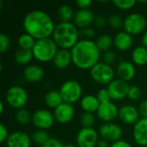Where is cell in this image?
I'll return each instance as SVG.
<instances>
[{"instance_id":"obj_18","label":"cell","mask_w":147,"mask_h":147,"mask_svg":"<svg viewBox=\"0 0 147 147\" xmlns=\"http://www.w3.org/2000/svg\"><path fill=\"white\" fill-rule=\"evenodd\" d=\"M133 137L137 145L147 147V118H140L134 125Z\"/></svg>"},{"instance_id":"obj_2","label":"cell","mask_w":147,"mask_h":147,"mask_svg":"<svg viewBox=\"0 0 147 147\" xmlns=\"http://www.w3.org/2000/svg\"><path fill=\"white\" fill-rule=\"evenodd\" d=\"M70 51L72 64L81 70H90L99 63L102 53L95 40L86 39L79 40Z\"/></svg>"},{"instance_id":"obj_35","label":"cell","mask_w":147,"mask_h":147,"mask_svg":"<svg viewBox=\"0 0 147 147\" xmlns=\"http://www.w3.org/2000/svg\"><path fill=\"white\" fill-rule=\"evenodd\" d=\"M141 96H142V91L140 87H138L136 85L130 86V88L128 90V93H127L128 99H130L132 101H137V100L140 99Z\"/></svg>"},{"instance_id":"obj_23","label":"cell","mask_w":147,"mask_h":147,"mask_svg":"<svg viewBox=\"0 0 147 147\" xmlns=\"http://www.w3.org/2000/svg\"><path fill=\"white\" fill-rule=\"evenodd\" d=\"M100 106V102L98 101L96 96L94 95H85L80 100V107L84 112L87 113H96Z\"/></svg>"},{"instance_id":"obj_39","label":"cell","mask_w":147,"mask_h":147,"mask_svg":"<svg viewBox=\"0 0 147 147\" xmlns=\"http://www.w3.org/2000/svg\"><path fill=\"white\" fill-rule=\"evenodd\" d=\"M116 60V54L114 51L109 50L103 53V62L108 65H112Z\"/></svg>"},{"instance_id":"obj_26","label":"cell","mask_w":147,"mask_h":147,"mask_svg":"<svg viewBox=\"0 0 147 147\" xmlns=\"http://www.w3.org/2000/svg\"><path fill=\"white\" fill-rule=\"evenodd\" d=\"M34 55H33V52L32 50H26V49H22L19 48L14 56L15 61L16 62V64L21 65H26L31 62V60L33 59Z\"/></svg>"},{"instance_id":"obj_7","label":"cell","mask_w":147,"mask_h":147,"mask_svg":"<svg viewBox=\"0 0 147 147\" xmlns=\"http://www.w3.org/2000/svg\"><path fill=\"white\" fill-rule=\"evenodd\" d=\"M5 100L11 108L18 110L23 109L27 104L28 101V94L23 87L20 85H13L8 89Z\"/></svg>"},{"instance_id":"obj_20","label":"cell","mask_w":147,"mask_h":147,"mask_svg":"<svg viewBox=\"0 0 147 147\" xmlns=\"http://www.w3.org/2000/svg\"><path fill=\"white\" fill-rule=\"evenodd\" d=\"M113 39L114 46L121 52L128 51L133 46V36L125 30L119 31Z\"/></svg>"},{"instance_id":"obj_33","label":"cell","mask_w":147,"mask_h":147,"mask_svg":"<svg viewBox=\"0 0 147 147\" xmlns=\"http://www.w3.org/2000/svg\"><path fill=\"white\" fill-rule=\"evenodd\" d=\"M108 23H109V25L112 28H114V29H120L121 28L123 27L124 20L121 18V16H119L117 14H113V15H111L109 17Z\"/></svg>"},{"instance_id":"obj_25","label":"cell","mask_w":147,"mask_h":147,"mask_svg":"<svg viewBox=\"0 0 147 147\" xmlns=\"http://www.w3.org/2000/svg\"><path fill=\"white\" fill-rule=\"evenodd\" d=\"M132 60L134 64L140 66L147 65V48L142 45L136 47L132 52Z\"/></svg>"},{"instance_id":"obj_6","label":"cell","mask_w":147,"mask_h":147,"mask_svg":"<svg viewBox=\"0 0 147 147\" xmlns=\"http://www.w3.org/2000/svg\"><path fill=\"white\" fill-rule=\"evenodd\" d=\"M90 73L91 78L99 84H109L114 79L115 76V71L114 68L106 63L99 62L96 65H94L90 70Z\"/></svg>"},{"instance_id":"obj_37","label":"cell","mask_w":147,"mask_h":147,"mask_svg":"<svg viewBox=\"0 0 147 147\" xmlns=\"http://www.w3.org/2000/svg\"><path fill=\"white\" fill-rule=\"evenodd\" d=\"M9 45H10L9 38L5 34H0V52L2 53L7 52L9 47Z\"/></svg>"},{"instance_id":"obj_46","label":"cell","mask_w":147,"mask_h":147,"mask_svg":"<svg viewBox=\"0 0 147 147\" xmlns=\"http://www.w3.org/2000/svg\"><path fill=\"white\" fill-rule=\"evenodd\" d=\"M110 146L111 145L109 144V141L102 139V140H99V141H98V143H97V145H96V147H110Z\"/></svg>"},{"instance_id":"obj_49","label":"cell","mask_w":147,"mask_h":147,"mask_svg":"<svg viewBox=\"0 0 147 147\" xmlns=\"http://www.w3.org/2000/svg\"><path fill=\"white\" fill-rule=\"evenodd\" d=\"M3 112V102H0V115H2Z\"/></svg>"},{"instance_id":"obj_43","label":"cell","mask_w":147,"mask_h":147,"mask_svg":"<svg viewBox=\"0 0 147 147\" xmlns=\"http://www.w3.org/2000/svg\"><path fill=\"white\" fill-rule=\"evenodd\" d=\"M138 109H139L140 116L142 118H147V99L142 101L140 103V106Z\"/></svg>"},{"instance_id":"obj_10","label":"cell","mask_w":147,"mask_h":147,"mask_svg":"<svg viewBox=\"0 0 147 147\" xmlns=\"http://www.w3.org/2000/svg\"><path fill=\"white\" fill-rule=\"evenodd\" d=\"M55 121L53 113L48 109H39L32 115V123L40 130H47L51 128Z\"/></svg>"},{"instance_id":"obj_5","label":"cell","mask_w":147,"mask_h":147,"mask_svg":"<svg viewBox=\"0 0 147 147\" xmlns=\"http://www.w3.org/2000/svg\"><path fill=\"white\" fill-rule=\"evenodd\" d=\"M59 93L64 102L72 104L82 99L83 88L76 80H67L62 84L59 88Z\"/></svg>"},{"instance_id":"obj_1","label":"cell","mask_w":147,"mask_h":147,"mask_svg":"<svg viewBox=\"0 0 147 147\" xmlns=\"http://www.w3.org/2000/svg\"><path fill=\"white\" fill-rule=\"evenodd\" d=\"M22 26L25 33L33 36L36 40L52 37L56 27L52 17L40 9L28 12L23 18Z\"/></svg>"},{"instance_id":"obj_12","label":"cell","mask_w":147,"mask_h":147,"mask_svg":"<svg viewBox=\"0 0 147 147\" xmlns=\"http://www.w3.org/2000/svg\"><path fill=\"white\" fill-rule=\"evenodd\" d=\"M129 88L130 85L128 84V83L120 78H115L107 86V90L109 93L110 98L114 101H121L127 97Z\"/></svg>"},{"instance_id":"obj_41","label":"cell","mask_w":147,"mask_h":147,"mask_svg":"<svg viewBox=\"0 0 147 147\" xmlns=\"http://www.w3.org/2000/svg\"><path fill=\"white\" fill-rule=\"evenodd\" d=\"M9 135V134L8 133V128L4 126V124L1 123L0 124V142L1 143L6 142Z\"/></svg>"},{"instance_id":"obj_17","label":"cell","mask_w":147,"mask_h":147,"mask_svg":"<svg viewBox=\"0 0 147 147\" xmlns=\"http://www.w3.org/2000/svg\"><path fill=\"white\" fill-rule=\"evenodd\" d=\"M5 143L7 147H30L32 139L25 132L15 131L9 135Z\"/></svg>"},{"instance_id":"obj_31","label":"cell","mask_w":147,"mask_h":147,"mask_svg":"<svg viewBox=\"0 0 147 147\" xmlns=\"http://www.w3.org/2000/svg\"><path fill=\"white\" fill-rule=\"evenodd\" d=\"M32 141H34L35 144L39 145V146H43L45 143H47L50 139V135L46 131V130H40V129H37L33 134H32Z\"/></svg>"},{"instance_id":"obj_47","label":"cell","mask_w":147,"mask_h":147,"mask_svg":"<svg viewBox=\"0 0 147 147\" xmlns=\"http://www.w3.org/2000/svg\"><path fill=\"white\" fill-rule=\"evenodd\" d=\"M141 43H142V46H144L146 48H147V30H146L142 34Z\"/></svg>"},{"instance_id":"obj_15","label":"cell","mask_w":147,"mask_h":147,"mask_svg":"<svg viewBox=\"0 0 147 147\" xmlns=\"http://www.w3.org/2000/svg\"><path fill=\"white\" fill-rule=\"evenodd\" d=\"M119 119L127 125H134L140 119L139 109L134 105L127 104L119 109Z\"/></svg>"},{"instance_id":"obj_13","label":"cell","mask_w":147,"mask_h":147,"mask_svg":"<svg viewBox=\"0 0 147 147\" xmlns=\"http://www.w3.org/2000/svg\"><path fill=\"white\" fill-rule=\"evenodd\" d=\"M96 115L101 121H104V123L113 122L119 116V109L116 104L111 101L100 103Z\"/></svg>"},{"instance_id":"obj_22","label":"cell","mask_w":147,"mask_h":147,"mask_svg":"<svg viewBox=\"0 0 147 147\" xmlns=\"http://www.w3.org/2000/svg\"><path fill=\"white\" fill-rule=\"evenodd\" d=\"M53 63L55 65V67H57L59 70L66 69L72 63L71 51L65 49H59L58 53H56L53 60Z\"/></svg>"},{"instance_id":"obj_38","label":"cell","mask_w":147,"mask_h":147,"mask_svg":"<svg viewBox=\"0 0 147 147\" xmlns=\"http://www.w3.org/2000/svg\"><path fill=\"white\" fill-rule=\"evenodd\" d=\"M79 34L81 36L84 37V39H86V40H91L95 34H96V31L93 28L91 27H88V28H83V29H80L79 31Z\"/></svg>"},{"instance_id":"obj_45","label":"cell","mask_w":147,"mask_h":147,"mask_svg":"<svg viewBox=\"0 0 147 147\" xmlns=\"http://www.w3.org/2000/svg\"><path fill=\"white\" fill-rule=\"evenodd\" d=\"M110 147H133V146L129 142H127L126 140H120L118 141H115V142L112 143Z\"/></svg>"},{"instance_id":"obj_4","label":"cell","mask_w":147,"mask_h":147,"mask_svg":"<svg viewBox=\"0 0 147 147\" xmlns=\"http://www.w3.org/2000/svg\"><path fill=\"white\" fill-rule=\"evenodd\" d=\"M59 47L52 37L37 40L33 49L34 58L40 62L53 61L56 53L59 51Z\"/></svg>"},{"instance_id":"obj_48","label":"cell","mask_w":147,"mask_h":147,"mask_svg":"<svg viewBox=\"0 0 147 147\" xmlns=\"http://www.w3.org/2000/svg\"><path fill=\"white\" fill-rule=\"evenodd\" d=\"M63 147H78L77 145H74V144H71V143H69V144H65Z\"/></svg>"},{"instance_id":"obj_3","label":"cell","mask_w":147,"mask_h":147,"mask_svg":"<svg viewBox=\"0 0 147 147\" xmlns=\"http://www.w3.org/2000/svg\"><path fill=\"white\" fill-rule=\"evenodd\" d=\"M79 36V30L72 22H60L56 25L52 38L59 49L71 50L78 42Z\"/></svg>"},{"instance_id":"obj_27","label":"cell","mask_w":147,"mask_h":147,"mask_svg":"<svg viewBox=\"0 0 147 147\" xmlns=\"http://www.w3.org/2000/svg\"><path fill=\"white\" fill-rule=\"evenodd\" d=\"M75 12L69 4H62L58 9V17L61 22H70L73 20Z\"/></svg>"},{"instance_id":"obj_14","label":"cell","mask_w":147,"mask_h":147,"mask_svg":"<svg viewBox=\"0 0 147 147\" xmlns=\"http://www.w3.org/2000/svg\"><path fill=\"white\" fill-rule=\"evenodd\" d=\"M55 121L59 124H67L72 121L75 115V109L72 104L63 102L53 110Z\"/></svg>"},{"instance_id":"obj_30","label":"cell","mask_w":147,"mask_h":147,"mask_svg":"<svg viewBox=\"0 0 147 147\" xmlns=\"http://www.w3.org/2000/svg\"><path fill=\"white\" fill-rule=\"evenodd\" d=\"M15 118L16 122L22 126H27L30 123V121H32V115L25 109H18L15 115Z\"/></svg>"},{"instance_id":"obj_44","label":"cell","mask_w":147,"mask_h":147,"mask_svg":"<svg viewBox=\"0 0 147 147\" xmlns=\"http://www.w3.org/2000/svg\"><path fill=\"white\" fill-rule=\"evenodd\" d=\"M76 4L79 9H90V6L92 4L91 0H78Z\"/></svg>"},{"instance_id":"obj_40","label":"cell","mask_w":147,"mask_h":147,"mask_svg":"<svg viewBox=\"0 0 147 147\" xmlns=\"http://www.w3.org/2000/svg\"><path fill=\"white\" fill-rule=\"evenodd\" d=\"M63 144L60 140L55 138H51L47 143H45L40 147H63Z\"/></svg>"},{"instance_id":"obj_34","label":"cell","mask_w":147,"mask_h":147,"mask_svg":"<svg viewBox=\"0 0 147 147\" xmlns=\"http://www.w3.org/2000/svg\"><path fill=\"white\" fill-rule=\"evenodd\" d=\"M113 3L115 4V7H117L120 9L127 10L132 9L136 4V1L135 0H114Z\"/></svg>"},{"instance_id":"obj_19","label":"cell","mask_w":147,"mask_h":147,"mask_svg":"<svg viewBox=\"0 0 147 147\" xmlns=\"http://www.w3.org/2000/svg\"><path fill=\"white\" fill-rule=\"evenodd\" d=\"M115 73L117 74L118 78L125 82H129L135 77L136 68L134 63L127 60H123L117 65Z\"/></svg>"},{"instance_id":"obj_29","label":"cell","mask_w":147,"mask_h":147,"mask_svg":"<svg viewBox=\"0 0 147 147\" xmlns=\"http://www.w3.org/2000/svg\"><path fill=\"white\" fill-rule=\"evenodd\" d=\"M35 42H36V40L27 33L21 34L17 39V44L19 47L22 49H26V50H32Z\"/></svg>"},{"instance_id":"obj_28","label":"cell","mask_w":147,"mask_h":147,"mask_svg":"<svg viewBox=\"0 0 147 147\" xmlns=\"http://www.w3.org/2000/svg\"><path fill=\"white\" fill-rule=\"evenodd\" d=\"M96 46L98 47L101 52H107L111 50L112 46L114 45V39L109 34H101L95 40Z\"/></svg>"},{"instance_id":"obj_42","label":"cell","mask_w":147,"mask_h":147,"mask_svg":"<svg viewBox=\"0 0 147 147\" xmlns=\"http://www.w3.org/2000/svg\"><path fill=\"white\" fill-rule=\"evenodd\" d=\"M108 22V20H106L103 16H97L95 17V20H94V24L96 27H97L98 28H102L103 27L106 26Z\"/></svg>"},{"instance_id":"obj_9","label":"cell","mask_w":147,"mask_h":147,"mask_svg":"<svg viewBox=\"0 0 147 147\" xmlns=\"http://www.w3.org/2000/svg\"><path fill=\"white\" fill-rule=\"evenodd\" d=\"M99 133L93 127H82L77 134L78 147H96L99 141Z\"/></svg>"},{"instance_id":"obj_8","label":"cell","mask_w":147,"mask_h":147,"mask_svg":"<svg viewBox=\"0 0 147 147\" xmlns=\"http://www.w3.org/2000/svg\"><path fill=\"white\" fill-rule=\"evenodd\" d=\"M146 28V19L140 13H131L124 19L123 28L126 32L133 35L144 33Z\"/></svg>"},{"instance_id":"obj_32","label":"cell","mask_w":147,"mask_h":147,"mask_svg":"<svg viewBox=\"0 0 147 147\" xmlns=\"http://www.w3.org/2000/svg\"><path fill=\"white\" fill-rule=\"evenodd\" d=\"M96 122V116L92 113L84 112L80 115V124L82 127H92Z\"/></svg>"},{"instance_id":"obj_21","label":"cell","mask_w":147,"mask_h":147,"mask_svg":"<svg viewBox=\"0 0 147 147\" xmlns=\"http://www.w3.org/2000/svg\"><path fill=\"white\" fill-rule=\"evenodd\" d=\"M45 71L40 65H28L23 71V78L29 83H38L44 78Z\"/></svg>"},{"instance_id":"obj_24","label":"cell","mask_w":147,"mask_h":147,"mask_svg":"<svg viewBox=\"0 0 147 147\" xmlns=\"http://www.w3.org/2000/svg\"><path fill=\"white\" fill-rule=\"evenodd\" d=\"M44 101L46 105L48 108L53 109V110L64 102L61 95L59 93V90H55L48 91L45 95Z\"/></svg>"},{"instance_id":"obj_36","label":"cell","mask_w":147,"mask_h":147,"mask_svg":"<svg viewBox=\"0 0 147 147\" xmlns=\"http://www.w3.org/2000/svg\"><path fill=\"white\" fill-rule=\"evenodd\" d=\"M96 96L98 101L100 102V103H103V102H107L111 101V98H110V96H109V93L107 88L100 89L97 91Z\"/></svg>"},{"instance_id":"obj_11","label":"cell","mask_w":147,"mask_h":147,"mask_svg":"<svg viewBox=\"0 0 147 147\" xmlns=\"http://www.w3.org/2000/svg\"><path fill=\"white\" fill-rule=\"evenodd\" d=\"M98 133L102 140L111 143L121 140L123 136V130L121 127L115 122H107L102 124L100 127Z\"/></svg>"},{"instance_id":"obj_16","label":"cell","mask_w":147,"mask_h":147,"mask_svg":"<svg viewBox=\"0 0 147 147\" xmlns=\"http://www.w3.org/2000/svg\"><path fill=\"white\" fill-rule=\"evenodd\" d=\"M95 16L90 9H79L75 12L72 22L78 28L83 29L94 23Z\"/></svg>"}]
</instances>
